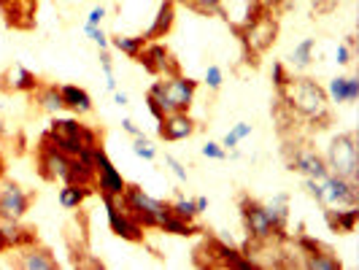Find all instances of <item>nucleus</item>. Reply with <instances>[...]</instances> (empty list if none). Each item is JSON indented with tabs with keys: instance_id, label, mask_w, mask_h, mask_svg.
Wrapping results in <instances>:
<instances>
[{
	"instance_id": "49530a36",
	"label": "nucleus",
	"mask_w": 359,
	"mask_h": 270,
	"mask_svg": "<svg viewBox=\"0 0 359 270\" xmlns=\"http://www.w3.org/2000/svg\"><path fill=\"white\" fill-rule=\"evenodd\" d=\"M0 176H3V160H0Z\"/></svg>"
},
{
	"instance_id": "7c9ffc66",
	"label": "nucleus",
	"mask_w": 359,
	"mask_h": 270,
	"mask_svg": "<svg viewBox=\"0 0 359 270\" xmlns=\"http://www.w3.org/2000/svg\"><path fill=\"white\" fill-rule=\"evenodd\" d=\"M133 151H135L141 160H149V162L157 160V146L151 144L144 133H141V135H135V141H133Z\"/></svg>"
},
{
	"instance_id": "a211bd4d",
	"label": "nucleus",
	"mask_w": 359,
	"mask_h": 270,
	"mask_svg": "<svg viewBox=\"0 0 359 270\" xmlns=\"http://www.w3.org/2000/svg\"><path fill=\"white\" fill-rule=\"evenodd\" d=\"M0 11H3V17H6V22L11 27L27 30V27H33L36 3H27V0H0Z\"/></svg>"
},
{
	"instance_id": "2f4dec72",
	"label": "nucleus",
	"mask_w": 359,
	"mask_h": 270,
	"mask_svg": "<svg viewBox=\"0 0 359 270\" xmlns=\"http://www.w3.org/2000/svg\"><path fill=\"white\" fill-rule=\"evenodd\" d=\"M192 11H198V14H205V17H211V14H222V0H184Z\"/></svg>"
},
{
	"instance_id": "f3484780",
	"label": "nucleus",
	"mask_w": 359,
	"mask_h": 270,
	"mask_svg": "<svg viewBox=\"0 0 359 270\" xmlns=\"http://www.w3.org/2000/svg\"><path fill=\"white\" fill-rule=\"evenodd\" d=\"M14 265H17L19 270H57L60 268L57 259L52 257V252L36 246V241L27 243V246H22V249H17Z\"/></svg>"
},
{
	"instance_id": "f03ea898",
	"label": "nucleus",
	"mask_w": 359,
	"mask_h": 270,
	"mask_svg": "<svg viewBox=\"0 0 359 270\" xmlns=\"http://www.w3.org/2000/svg\"><path fill=\"white\" fill-rule=\"evenodd\" d=\"M195 92H198V81L189 79V76H168L154 81L149 92H146V106L154 114V119L160 122L162 116L173 114V111H189L192 100H195Z\"/></svg>"
},
{
	"instance_id": "b1692460",
	"label": "nucleus",
	"mask_w": 359,
	"mask_h": 270,
	"mask_svg": "<svg viewBox=\"0 0 359 270\" xmlns=\"http://www.w3.org/2000/svg\"><path fill=\"white\" fill-rule=\"evenodd\" d=\"M36 103L41 111H46V114H60L65 103H62V92L57 84H38L36 87Z\"/></svg>"
},
{
	"instance_id": "72a5a7b5",
	"label": "nucleus",
	"mask_w": 359,
	"mask_h": 270,
	"mask_svg": "<svg viewBox=\"0 0 359 270\" xmlns=\"http://www.w3.org/2000/svg\"><path fill=\"white\" fill-rule=\"evenodd\" d=\"M84 36L90 38L92 43L97 46V49H108L111 46V38L106 36V30L97 25V27H92V25H84Z\"/></svg>"
},
{
	"instance_id": "412c9836",
	"label": "nucleus",
	"mask_w": 359,
	"mask_h": 270,
	"mask_svg": "<svg viewBox=\"0 0 359 270\" xmlns=\"http://www.w3.org/2000/svg\"><path fill=\"white\" fill-rule=\"evenodd\" d=\"M60 92H62V103H65V108L68 111H73V114H79V116H84V114H92V97L90 92L84 90V87H76V84H62L60 87Z\"/></svg>"
},
{
	"instance_id": "79ce46f5",
	"label": "nucleus",
	"mask_w": 359,
	"mask_h": 270,
	"mask_svg": "<svg viewBox=\"0 0 359 270\" xmlns=\"http://www.w3.org/2000/svg\"><path fill=\"white\" fill-rule=\"evenodd\" d=\"M103 19H106V6H95L90 14H87V22H84V25H92V27H97Z\"/></svg>"
},
{
	"instance_id": "6e6552de",
	"label": "nucleus",
	"mask_w": 359,
	"mask_h": 270,
	"mask_svg": "<svg viewBox=\"0 0 359 270\" xmlns=\"http://www.w3.org/2000/svg\"><path fill=\"white\" fill-rule=\"evenodd\" d=\"M71 165L73 157L62 154L54 144H49V138L43 135L41 138V146H38V173L41 179L46 181H65L71 179Z\"/></svg>"
},
{
	"instance_id": "de8ad7c7",
	"label": "nucleus",
	"mask_w": 359,
	"mask_h": 270,
	"mask_svg": "<svg viewBox=\"0 0 359 270\" xmlns=\"http://www.w3.org/2000/svg\"><path fill=\"white\" fill-rule=\"evenodd\" d=\"M27 3H38V0H27Z\"/></svg>"
},
{
	"instance_id": "9b49d317",
	"label": "nucleus",
	"mask_w": 359,
	"mask_h": 270,
	"mask_svg": "<svg viewBox=\"0 0 359 270\" xmlns=\"http://www.w3.org/2000/svg\"><path fill=\"white\" fill-rule=\"evenodd\" d=\"M81 130H84L81 122H76V119H60V116L54 114V122L49 125L46 138H49V144L57 146L62 154H68V157H79V151L84 149Z\"/></svg>"
},
{
	"instance_id": "1a4fd4ad",
	"label": "nucleus",
	"mask_w": 359,
	"mask_h": 270,
	"mask_svg": "<svg viewBox=\"0 0 359 270\" xmlns=\"http://www.w3.org/2000/svg\"><path fill=\"white\" fill-rule=\"evenodd\" d=\"M95 187L100 192V198H122L127 181L116 170V165L108 160L106 149L95 146Z\"/></svg>"
},
{
	"instance_id": "c85d7f7f",
	"label": "nucleus",
	"mask_w": 359,
	"mask_h": 270,
	"mask_svg": "<svg viewBox=\"0 0 359 270\" xmlns=\"http://www.w3.org/2000/svg\"><path fill=\"white\" fill-rule=\"evenodd\" d=\"M111 46L116 49V52L127 54L130 60H135L138 54H141V49L146 46V36L141 33V36H114L111 38Z\"/></svg>"
},
{
	"instance_id": "423d86ee",
	"label": "nucleus",
	"mask_w": 359,
	"mask_h": 270,
	"mask_svg": "<svg viewBox=\"0 0 359 270\" xmlns=\"http://www.w3.org/2000/svg\"><path fill=\"white\" fill-rule=\"evenodd\" d=\"M241 216H243V227L254 243H268L273 238H281V230L276 227L273 216L268 214L265 203H257L252 198H241Z\"/></svg>"
},
{
	"instance_id": "0eeeda50",
	"label": "nucleus",
	"mask_w": 359,
	"mask_h": 270,
	"mask_svg": "<svg viewBox=\"0 0 359 270\" xmlns=\"http://www.w3.org/2000/svg\"><path fill=\"white\" fill-rule=\"evenodd\" d=\"M103 205H106V214H108V227L111 233L122 241H130V243H141L144 241V227L135 216L127 211L125 205L119 203V198H103Z\"/></svg>"
},
{
	"instance_id": "a19ab883",
	"label": "nucleus",
	"mask_w": 359,
	"mask_h": 270,
	"mask_svg": "<svg viewBox=\"0 0 359 270\" xmlns=\"http://www.w3.org/2000/svg\"><path fill=\"white\" fill-rule=\"evenodd\" d=\"M252 130H254V127L249 125V122H238V125H235L233 130H230V133L235 135V141L241 144V141H246V138L252 135Z\"/></svg>"
},
{
	"instance_id": "4c0bfd02",
	"label": "nucleus",
	"mask_w": 359,
	"mask_h": 270,
	"mask_svg": "<svg viewBox=\"0 0 359 270\" xmlns=\"http://www.w3.org/2000/svg\"><path fill=\"white\" fill-rule=\"evenodd\" d=\"M303 189L308 192V198H313L316 203H322L324 200V187L319 179H303Z\"/></svg>"
},
{
	"instance_id": "20e7f679",
	"label": "nucleus",
	"mask_w": 359,
	"mask_h": 270,
	"mask_svg": "<svg viewBox=\"0 0 359 270\" xmlns=\"http://www.w3.org/2000/svg\"><path fill=\"white\" fill-rule=\"evenodd\" d=\"M327 168L330 173H338L343 179L359 181V151H357V135L354 133H341L330 141L327 149Z\"/></svg>"
},
{
	"instance_id": "5701e85b",
	"label": "nucleus",
	"mask_w": 359,
	"mask_h": 270,
	"mask_svg": "<svg viewBox=\"0 0 359 270\" xmlns=\"http://www.w3.org/2000/svg\"><path fill=\"white\" fill-rule=\"evenodd\" d=\"M0 238H3L6 252H8V249H22V246H27V243H33V241H36L33 230L19 227V222H3V227H0Z\"/></svg>"
},
{
	"instance_id": "c9c22d12",
	"label": "nucleus",
	"mask_w": 359,
	"mask_h": 270,
	"mask_svg": "<svg viewBox=\"0 0 359 270\" xmlns=\"http://www.w3.org/2000/svg\"><path fill=\"white\" fill-rule=\"evenodd\" d=\"M203 157H208V160H216V162H222V160H227V149L222 144H216V141H208V144H203Z\"/></svg>"
},
{
	"instance_id": "9d476101",
	"label": "nucleus",
	"mask_w": 359,
	"mask_h": 270,
	"mask_svg": "<svg viewBox=\"0 0 359 270\" xmlns=\"http://www.w3.org/2000/svg\"><path fill=\"white\" fill-rule=\"evenodd\" d=\"M324 187V208H346V205H359V181L343 179L338 173H327L322 179Z\"/></svg>"
},
{
	"instance_id": "473e14b6",
	"label": "nucleus",
	"mask_w": 359,
	"mask_h": 270,
	"mask_svg": "<svg viewBox=\"0 0 359 270\" xmlns=\"http://www.w3.org/2000/svg\"><path fill=\"white\" fill-rule=\"evenodd\" d=\"M100 68H103V76H106V90L114 92L116 90V73H114V62H111L108 49H100Z\"/></svg>"
},
{
	"instance_id": "f8f14e48",
	"label": "nucleus",
	"mask_w": 359,
	"mask_h": 270,
	"mask_svg": "<svg viewBox=\"0 0 359 270\" xmlns=\"http://www.w3.org/2000/svg\"><path fill=\"white\" fill-rule=\"evenodd\" d=\"M135 60H138V62L144 65V71L151 73V76L168 79V76L181 73L179 62H176V57L170 54V49H168L165 43H157V41H146V46L141 49V54H138Z\"/></svg>"
},
{
	"instance_id": "aec40b11",
	"label": "nucleus",
	"mask_w": 359,
	"mask_h": 270,
	"mask_svg": "<svg viewBox=\"0 0 359 270\" xmlns=\"http://www.w3.org/2000/svg\"><path fill=\"white\" fill-rule=\"evenodd\" d=\"M173 22H176V0H162L157 14H154V22L149 25L144 36L146 41H157V38H165L170 30H173Z\"/></svg>"
},
{
	"instance_id": "37998d69",
	"label": "nucleus",
	"mask_w": 359,
	"mask_h": 270,
	"mask_svg": "<svg viewBox=\"0 0 359 270\" xmlns=\"http://www.w3.org/2000/svg\"><path fill=\"white\" fill-rule=\"evenodd\" d=\"M122 130H125L127 135H133V138H135V135H141V130H138V125H135L133 119H122Z\"/></svg>"
},
{
	"instance_id": "ea45409f",
	"label": "nucleus",
	"mask_w": 359,
	"mask_h": 270,
	"mask_svg": "<svg viewBox=\"0 0 359 270\" xmlns=\"http://www.w3.org/2000/svg\"><path fill=\"white\" fill-rule=\"evenodd\" d=\"M351 57H354V52H351V38H348L346 43H338V49H335V62H338V65H348Z\"/></svg>"
},
{
	"instance_id": "7ed1b4c3",
	"label": "nucleus",
	"mask_w": 359,
	"mask_h": 270,
	"mask_svg": "<svg viewBox=\"0 0 359 270\" xmlns=\"http://www.w3.org/2000/svg\"><path fill=\"white\" fill-rule=\"evenodd\" d=\"M119 203H122L127 211L141 222L144 230H157L162 219L170 214V205H168V203H162V200L146 195L144 189L135 187V184H133V187L127 184L125 192H122V198H119Z\"/></svg>"
},
{
	"instance_id": "a878e982",
	"label": "nucleus",
	"mask_w": 359,
	"mask_h": 270,
	"mask_svg": "<svg viewBox=\"0 0 359 270\" xmlns=\"http://www.w3.org/2000/svg\"><path fill=\"white\" fill-rule=\"evenodd\" d=\"M313 49H316V41L313 38H303L292 54H289V65L294 68V71H306L308 65L313 62Z\"/></svg>"
},
{
	"instance_id": "39448f33",
	"label": "nucleus",
	"mask_w": 359,
	"mask_h": 270,
	"mask_svg": "<svg viewBox=\"0 0 359 270\" xmlns=\"http://www.w3.org/2000/svg\"><path fill=\"white\" fill-rule=\"evenodd\" d=\"M276 33H278V22H276V17H273V14H268V11L254 14V17L249 14L246 25L241 27V41H243L246 52L252 54V57H259L265 49H270V46H273Z\"/></svg>"
},
{
	"instance_id": "393cba45",
	"label": "nucleus",
	"mask_w": 359,
	"mask_h": 270,
	"mask_svg": "<svg viewBox=\"0 0 359 270\" xmlns=\"http://www.w3.org/2000/svg\"><path fill=\"white\" fill-rule=\"evenodd\" d=\"M90 195H92V187H84V184H62L60 192H57V200H60L62 208L73 211V208H79Z\"/></svg>"
},
{
	"instance_id": "2eb2a0df",
	"label": "nucleus",
	"mask_w": 359,
	"mask_h": 270,
	"mask_svg": "<svg viewBox=\"0 0 359 270\" xmlns=\"http://www.w3.org/2000/svg\"><path fill=\"white\" fill-rule=\"evenodd\" d=\"M195 130H198V125L189 116V111H173V114H168V116L160 119L157 135H160L162 141H187V138L195 135Z\"/></svg>"
},
{
	"instance_id": "c756f323",
	"label": "nucleus",
	"mask_w": 359,
	"mask_h": 270,
	"mask_svg": "<svg viewBox=\"0 0 359 270\" xmlns=\"http://www.w3.org/2000/svg\"><path fill=\"white\" fill-rule=\"evenodd\" d=\"M170 205V214L181 216V219H187V222H195L198 219V208H195V198H184V195H179V198L173 200V203H168Z\"/></svg>"
},
{
	"instance_id": "bb28decb",
	"label": "nucleus",
	"mask_w": 359,
	"mask_h": 270,
	"mask_svg": "<svg viewBox=\"0 0 359 270\" xmlns=\"http://www.w3.org/2000/svg\"><path fill=\"white\" fill-rule=\"evenodd\" d=\"M157 230H162V233H168V235H179V238H189V235L198 233V224H195V222H187V219H181V216H176V214H168L160 222Z\"/></svg>"
},
{
	"instance_id": "58836bf2",
	"label": "nucleus",
	"mask_w": 359,
	"mask_h": 270,
	"mask_svg": "<svg viewBox=\"0 0 359 270\" xmlns=\"http://www.w3.org/2000/svg\"><path fill=\"white\" fill-rule=\"evenodd\" d=\"M273 84H276V90L281 92L284 87H287V81H289V73L287 68H284V62H273Z\"/></svg>"
},
{
	"instance_id": "4be33fe9",
	"label": "nucleus",
	"mask_w": 359,
	"mask_h": 270,
	"mask_svg": "<svg viewBox=\"0 0 359 270\" xmlns=\"http://www.w3.org/2000/svg\"><path fill=\"white\" fill-rule=\"evenodd\" d=\"M324 219L335 233H354V227L359 222V205H346L343 211L324 208Z\"/></svg>"
},
{
	"instance_id": "ddd939ff",
	"label": "nucleus",
	"mask_w": 359,
	"mask_h": 270,
	"mask_svg": "<svg viewBox=\"0 0 359 270\" xmlns=\"http://www.w3.org/2000/svg\"><path fill=\"white\" fill-rule=\"evenodd\" d=\"M289 170L292 173H300L303 179H319V181L330 173L324 157L316 149H311V146H294V151L289 154Z\"/></svg>"
},
{
	"instance_id": "f704fd0d",
	"label": "nucleus",
	"mask_w": 359,
	"mask_h": 270,
	"mask_svg": "<svg viewBox=\"0 0 359 270\" xmlns=\"http://www.w3.org/2000/svg\"><path fill=\"white\" fill-rule=\"evenodd\" d=\"M203 81H205V87L208 90H222V81H224V71L219 68V65H208L205 68V76H203Z\"/></svg>"
},
{
	"instance_id": "e433bc0d",
	"label": "nucleus",
	"mask_w": 359,
	"mask_h": 270,
	"mask_svg": "<svg viewBox=\"0 0 359 270\" xmlns=\"http://www.w3.org/2000/svg\"><path fill=\"white\" fill-rule=\"evenodd\" d=\"M165 165L170 168V173H173V176H176L179 181H189V173H187V165H184L181 160H176L173 154H165Z\"/></svg>"
},
{
	"instance_id": "dca6fc26",
	"label": "nucleus",
	"mask_w": 359,
	"mask_h": 270,
	"mask_svg": "<svg viewBox=\"0 0 359 270\" xmlns=\"http://www.w3.org/2000/svg\"><path fill=\"white\" fill-rule=\"evenodd\" d=\"M41 84L33 71H27L25 65H8L0 76V90L3 92H22V95H33Z\"/></svg>"
},
{
	"instance_id": "c03bdc74",
	"label": "nucleus",
	"mask_w": 359,
	"mask_h": 270,
	"mask_svg": "<svg viewBox=\"0 0 359 270\" xmlns=\"http://www.w3.org/2000/svg\"><path fill=\"white\" fill-rule=\"evenodd\" d=\"M114 103L116 106H130V97H127V92H119V90H114Z\"/></svg>"
},
{
	"instance_id": "a18cd8bd",
	"label": "nucleus",
	"mask_w": 359,
	"mask_h": 270,
	"mask_svg": "<svg viewBox=\"0 0 359 270\" xmlns=\"http://www.w3.org/2000/svg\"><path fill=\"white\" fill-rule=\"evenodd\" d=\"M195 208H198V214H205L208 211V198H203V195L195 198Z\"/></svg>"
},
{
	"instance_id": "6ab92c4d",
	"label": "nucleus",
	"mask_w": 359,
	"mask_h": 270,
	"mask_svg": "<svg viewBox=\"0 0 359 270\" xmlns=\"http://www.w3.org/2000/svg\"><path fill=\"white\" fill-rule=\"evenodd\" d=\"M327 97L330 103H357L359 100V79L357 76H335L327 87Z\"/></svg>"
},
{
	"instance_id": "4468645a",
	"label": "nucleus",
	"mask_w": 359,
	"mask_h": 270,
	"mask_svg": "<svg viewBox=\"0 0 359 270\" xmlns=\"http://www.w3.org/2000/svg\"><path fill=\"white\" fill-rule=\"evenodd\" d=\"M33 192L22 189L19 184H3L0 187V219L3 222H19L30 211Z\"/></svg>"
},
{
	"instance_id": "f257e3e1",
	"label": "nucleus",
	"mask_w": 359,
	"mask_h": 270,
	"mask_svg": "<svg viewBox=\"0 0 359 270\" xmlns=\"http://www.w3.org/2000/svg\"><path fill=\"white\" fill-rule=\"evenodd\" d=\"M278 97L287 103L289 111L300 114L303 119L313 122V125L330 122V97L322 84H316L308 76H297V79L289 76L287 87L278 92Z\"/></svg>"
},
{
	"instance_id": "cd10ccee",
	"label": "nucleus",
	"mask_w": 359,
	"mask_h": 270,
	"mask_svg": "<svg viewBox=\"0 0 359 270\" xmlns=\"http://www.w3.org/2000/svg\"><path fill=\"white\" fill-rule=\"evenodd\" d=\"M265 208H268V214L273 216L276 227L284 233V227H287V219H289V195H284V192L273 195V198L265 203Z\"/></svg>"
}]
</instances>
